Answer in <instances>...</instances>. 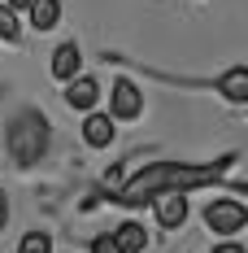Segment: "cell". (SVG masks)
I'll return each instance as SVG.
<instances>
[{
    "mask_svg": "<svg viewBox=\"0 0 248 253\" xmlns=\"http://www.w3.org/2000/svg\"><path fill=\"white\" fill-rule=\"evenodd\" d=\"M4 4H9V9H18V13H22V9H31V4H35V0H4Z\"/></svg>",
    "mask_w": 248,
    "mask_h": 253,
    "instance_id": "obj_18",
    "label": "cell"
},
{
    "mask_svg": "<svg viewBox=\"0 0 248 253\" xmlns=\"http://www.w3.org/2000/svg\"><path fill=\"white\" fill-rule=\"evenodd\" d=\"M218 92H222L226 101L244 105V101H248V70H244V66H235V70H226V75L218 79Z\"/></svg>",
    "mask_w": 248,
    "mask_h": 253,
    "instance_id": "obj_9",
    "label": "cell"
},
{
    "mask_svg": "<svg viewBox=\"0 0 248 253\" xmlns=\"http://www.w3.org/2000/svg\"><path fill=\"white\" fill-rule=\"evenodd\" d=\"M105 183H109V188H122V166H113V170L105 175Z\"/></svg>",
    "mask_w": 248,
    "mask_h": 253,
    "instance_id": "obj_16",
    "label": "cell"
},
{
    "mask_svg": "<svg viewBox=\"0 0 248 253\" xmlns=\"http://www.w3.org/2000/svg\"><path fill=\"white\" fill-rule=\"evenodd\" d=\"M18 253H52V236L48 231H26L18 240Z\"/></svg>",
    "mask_w": 248,
    "mask_h": 253,
    "instance_id": "obj_13",
    "label": "cell"
},
{
    "mask_svg": "<svg viewBox=\"0 0 248 253\" xmlns=\"http://www.w3.org/2000/svg\"><path fill=\"white\" fill-rule=\"evenodd\" d=\"M0 40H4V44H18V40H22V22H18V9H9L4 0H0Z\"/></svg>",
    "mask_w": 248,
    "mask_h": 253,
    "instance_id": "obj_12",
    "label": "cell"
},
{
    "mask_svg": "<svg viewBox=\"0 0 248 253\" xmlns=\"http://www.w3.org/2000/svg\"><path fill=\"white\" fill-rule=\"evenodd\" d=\"M4 223H9V201H4V192H0V231H4Z\"/></svg>",
    "mask_w": 248,
    "mask_h": 253,
    "instance_id": "obj_17",
    "label": "cell"
},
{
    "mask_svg": "<svg viewBox=\"0 0 248 253\" xmlns=\"http://www.w3.org/2000/svg\"><path fill=\"white\" fill-rule=\"evenodd\" d=\"M205 227L209 231H218V236H235V231H244L248 227V205L240 201H209L205 205Z\"/></svg>",
    "mask_w": 248,
    "mask_h": 253,
    "instance_id": "obj_3",
    "label": "cell"
},
{
    "mask_svg": "<svg viewBox=\"0 0 248 253\" xmlns=\"http://www.w3.org/2000/svg\"><path fill=\"white\" fill-rule=\"evenodd\" d=\"M0 44H4V40H0Z\"/></svg>",
    "mask_w": 248,
    "mask_h": 253,
    "instance_id": "obj_19",
    "label": "cell"
},
{
    "mask_svg": "<svg viewBox=\"0 0 248 253\" xmlns=\"http://www.w3.org/2000/svg\"><path fill=\"white\" fill-rule=\"evenodd\" d=\"M4 144H9V153H13L18 166H35V162L44 157V149H48V123H44L35 109H26V114H18V118L9 123Z\"/></svg>",
    "mask_w": 248,
    "mask_h": 253,
    "instance_id": "obj_2",
    "label": "cell"
},
{
    "mask_svg": "<svg viewBox=\"0 0 248 253\" xmlns=\"http://www.w3.org/2000/svg\"><path fill=\"white\" fill-rule=\"evenodd\" d=\"M209 253H244V245L240 240H222V245H213Z\"/></svg>",
    "mask_w": 248,
    "mask_h": 253,
    "instance_id": "obj_15",
    "label": "cell"
},
{
    "mask_svg": "<svg viewBox=\"0 0 248 253\" xmlns=\"http://www.w3.org/2000/svg\"><path fill=\"white\" fill-rule=\"evenodd\" d=\"M113 135H118V118H113V114H96V109H87V118H83V140H87L92 149H109Z\"/></svg>",
    "mask_w": 248,
    "mask_h": 253,
    "instance_id": "obj_6",
    "label": "cell"
},
{
    "mask_svg": "<svg viewBox=\"0 0 248 253\" xmlns=\"http://www.w3.org/2000/svg\"><path fill=\"white\" fill-rule=\"evenodd\" d=\"M231 162H235V153H226V157L209 162V166H187V162H152V166H144L135 179H126L122 188H118V197H113V201L126 205V210H140V205H148L152 197H157V192H166V188L187 192V188L218 183Z\"/></svg>",
    "mask_w": 248,
    "mask_h": 253,
    "instance_id": "obj_1",
    "label": "cell"
},
{
    "mask_svg": "<svg viewBox=\"0 0 248 253\" xmlns=\"http://www.w3.org/2000/svg\"><path fill=\"white\" fill-rule=\"evenodd\" d=\"M109 114H113L118 123H135V118L144 114V92H140L131 79H118L113 92H109Z\"/></svg>",
    "mask_w": 248,
    "mask_h": 253,
    "instance_id": "obj_5",
    "label": "cell"
},
{
    "mask_svg": "<svg viewBox=\"0 0 248 253\" xmlns=\"http://www.w3.org/2000/svg\"><path fill=\"white\" fill-rule=\"evenodd\" d=\"M113 236H118L122 253H144V249H148V231H144V223H122Z\"/></svg>",
    "mask_w": 248,
    "mask_h": 253,
    "instance_id": "obj_11",
    "label": "cell"
},
{
    "mask_svg": "<svg viewBox=\"0 0 248 253\" xmlns=\"http://www.w3.org/2000/svg\"><path fill=\"white\" fill-rule=\"evenodd\" d=\"M92 253H122V245H118V236H113V231H105V236L92 240Z\"/></svg>",
    "mask_w": 248,
    "mask_h": 253,
    "instance_id": "obj_14",
    "label": "cell"
},
{
    "mask_svg": "<svg viewBox=\"0 0 248 253\" xmlns=\"http://www.w3.org/2000/svg\"><path fill=\"white\" fill-rule=\"evenodd\" d=\"M152 214H157V227L161 231H178L187 223V192H178V188L157 192L152 197Z\"/></svg>",
    "mask_w": 248,
    "mask_h": 253,
    "instance_id": "obj_4",
    "label": "cell"
},
{
    "mask_svg": "<svg viewBox=\"0 0 248 253\" xmlns=\"http://www.w3.org/2000/svg\"><path fill=\"white\" fill-rule=\"evenodd\" d=\"M48 75L61 79V83L78 79L83 75V48H78V44H61V48L52 52V61H48Z\"/></svg>",
    "mask_w": 248,
    "mask_h": 253,
    "instance_id": "obj_7",
    "label": "cell"
},
{
    "mask_svg": "<svg viewBox=\"0 0 248 253\" xmlns=\"http://www.w3.org/2000/svg\"><path fill=\"white\" fill-rule=\"evenodd\" d=\"M26 13H31V26L35 31H52V26L61 22V0H35Z\"/></svg>",
    "mask_w": 248,
    "mask_h": 253,
    "instance_id": "obj_10",
    "label": "cell"
},
{
    "mask_svg": "<svg viewBox=\"0 0 248 253\" xmlns=\"http://www.w3.org/2000/svg\"><path fill=\"white\" fill-rule=\"evenodd\" d=\"M96 101H100V83L96 79H87V75L70 79V87H66V105H70V109L87 114V109H96Z\"/></svg>",
    "mask_w": 248,
    "mask_h": 253,
    "instance_id": "obj_8",
    "label": "cell"
}]
</instances>
